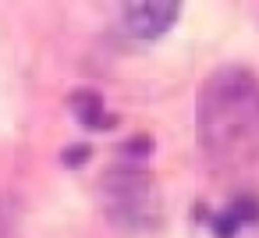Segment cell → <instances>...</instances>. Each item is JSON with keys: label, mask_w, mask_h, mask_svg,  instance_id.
I'll use <instances>...</instances> for the list:
<instances>
[{"label": "cell", "mask_w": 259, "mask_h": 238, "mask_svg": "<svg viewBox=\"0 0 259 238\" xmlns=\"http://www.w3.org/2000/svg\"><path fill=\"white\" fill-rule=\"evenodd\" d=\"M93 156V149L85 146V142H78V146H68L64 153H61V160H64V167H82L85 160Z\"/></svg>", "instance_id": "5b68a950"}, {"label": "cell", "mask_w": 259, "mask_h": 238, "mask_svg": "<svg viewBox=\"0 0 259 238\" xmlns=\"http://www.w3.org/2000/svg\"><path fill=\"white\" fill-rule=\"evenodd\" d=\"M181 15V0H121L124 29L135 39H160Z\"/></svg>", "instance_id": "3957f363"}, {"label": "cell", "mask_w": 259, "mask_h": 238, "mask_svg": "<svg viewBox=\"0 0 259 238\" xmlns=\"http://www.w3.org/2000/svg\"><path fill=\"white\" fill-rule=\"evenodd\" d=\"M199 149L220 171L259 164V82L248 68H217L195 100Z\"/></svg>", "instance_id": "6da1fadb"}, {"label": "cell", "mask_w": 259, "mask_h": 238, "mask_svg": "<svg viewBox=\"0 0 259 238\" xmlns=\"http://www.w3.org/2000/svg\"><path fill=\"white\" fill-rule=\"evenodd\" d=\"M103 199L117 224L139 227L153 220V178L142 167V160H124L103 178Z\"/></svg>", "instance_id": "7a4b0ae2"}, {"label": "cell", "mask_w": 259, "mask_h": 238, "mask_svg": "<svg viewBox=\"0 0 259 238\" xmlns=\"http://www.w3.org/2000/svg\"><path fill=\"white\" fill-rule=\"evenodd\" d=\"M71 110H75V117H78L85 128H93V132H103V128H114V125H117V117L103 110V100H100V93H93V89L71 93Z\"/></svg>", "instance_id": "277c9868"}]
</instances>
